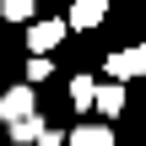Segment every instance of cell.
<instances>
[{
  "label": "cell",
  "mask_w": 146,
  "mask_h": 146,
  "mask_svg": "<svg viewBox=\"0 0 146 146\" xmlns=\"http://www.w3.org/2000/svg\"><path fill=\"white\" fill-rule=\"evenodd\" d=\"M65 33H70V27H65L60 16H54V22H27V49H33V54H49V49L65 43Z\"/></svg>",
  "instance_id": "6da1fadb"
},
{
  "label": "cell",
  "mask_w": 146,
  "mask_h": 146,
  "mask_svg": "<svg viewBox=\"0 0 146 146\" xmlns=\"http://www.w3.org/2000/svg\"><path fill=\"white\" fill-rule=\"evenodd\" d=\"M27 114H38L33 87H11V92H0V125H16V119H27Z\"/></svg>",
  "instance_id": "7a4b0ae2"
},
{
  "label": "cell",
  "mask_w": 146,
  "mask_h": 146,
  "mask_svg": "<svg viewBox=\"0 0 146 146\" xmlns=\"http://www.w3.org/2000/svg\"><path fill=\"white\" fill-rule=\"evenodd\" d=\"M130 76H146V43L108 54V81H130Z\"/></svg>",
  "instance_id": "3957f363"
},
{
  "label": "cell",
  "mask_w": 146,
  "mask_h": 146,
  "mask_svg": "<svg viewBox=\"0 0 146 146\" xmlns=\"http://www.w3.org/2000/svg\"><path fill=\"white\" fill-rule=\"evenodd\" d=\"M103 16H108V0H76V5H70V16H65V27H76V33H92Z\"/></svg>",
  "instance_id": "277c9868"
},
{
  "label": "cell",
  "mask_w": 146,
  "mask_h": 146,
  "mask_svg": "<svg viewBox=\"0 0 146 146\" xmlns=\"http://www.w3.org/2000/svg\"><path fill=\"white\" fill-rule=\"evenodd\" d=\"M65 146H114V130L108 125H81V130H70Z\"/></svg>",
  "instance_id": "5b68a950"
},
{
  "label": "cell",
  "mask_w": 146,
  "mask_h": 146,
  "mask_svg": "<svg viewBox=\"0 0 146 146\" xmlns=\"http://www.w3.org/2000/svg\"><path fill=\"white\" fill-rule=\"evenodd\" d=\"M43 130H49V125H43L38 114H27V119H16V125H5V135H11V141H22V146H33Z\"/></svg>",
  "instance_id": "8992f818"
},
{
  "label": "cell",
  "mask_w": 146,
  "mask_h": 146,
  "mask_svg": "<svg viewBox=\"0 0 146 146\" xmlns=\"http://www.w3.org/2000/svg\"><path fill=\"white\" fill-rule=\"evenodd\" d=\"M92 103H98L103 114H119V108H125V87H119V81H103V87L92 92Z\"/></svg>",
  "instance_id": "52a82bcc"
},
{
  "label": "cell",
  "mask_w": 146,
  "mask_h": 146,
  "mask_svg": "<svg viewBox=\"0 0 146 146\" xmlns=\"http://www.w3.org/2000/svg\"><path fill=\"white\" fill-rule=\"evenodd\" d=\"M92 92H98L92 76H76V81H70V103H76V108H92Z\"/></svg>",
  "instance_id": "ba28073f"
},
{
  "label": "cell",
  "mask_w": 146,
  "mask_h": 146,
  "mask_svg": "<svg viewBox=\"0 0 146 146\" xmlns=\"http://www.w3.org/2000/svg\"><path fill=\"white\" fill-rule=\"evenodd\" d=\"M33 5L38 0H0V16L5 22H33Z\"/></svg>",
  "instance_id": "9c48e42d"
},
{
  "label": "cell",
  "mask_w": 146,
  "mask_h": 146,
  "mask_svg": "<svg viewBox=\"0 0 146 146\" xmlns=\"http://www.w3.org/2000/svg\"><path fill=\"white\" fill-rule=\"evenodd\" d=\"M43 76H49V54H33V60H27V87L43 81Z\"/></svg>",
  "instance_id": "30bf717a"
},
{
  "label": "cell",
  "mask_w": 146,
  "mask_h": 146,
  "mask_svg": "<svg viewBox=\"0 0 146 146\" xmlns=\"http://www.w3.org/2000/svg\"><path fill=\"white\" fill-rule=\"evenodd\" d=\"M33 146H65V135H60V130H43V135H38Z\"/></svg>",
  "instance_id": "8fae6325"
}]
</instances>
